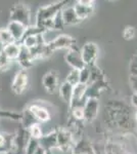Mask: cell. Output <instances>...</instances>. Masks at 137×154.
<instances>
[{"instance_id":"2","label":"cell","mask_w":137,"mask_h":154,"mask_svg":"<svg viewBox=\"0 0 137 154\" xmlns=\"http://www.w3.org/2000/svg\"><path fill=\"white\" fill-rule=\"evenodd\" d=\"M66 3L67 1H61L40 7L36 16V27H38L42 31L52 29L54 18L63 11Z\"/></svg>"},{"instance_id":"22","label":"cell","mask_w":137,"mask_h":154,"mask_svg":"<svg viewBox=\"0 0 137 154\" xmlns=\"http://www.w3.org/2000/svg\"><path fill=\"white\" fill-rule=\"evenodd\" d=\"M14 42L13 38L10 35V33L8 32V30L6 28H1L0 29V44L2 45V48L8 45V44Z\"/></svg>"},{"instance_id":"11","label":"cell","mask_w":137,"mask_h":154,"mask_svg":"<svg viewBox=\"0 0 137 154\" xmlns=\"http://www.w3.org/2000/svg\"><path fill=\"white\" fill-rule=\"evenodd\" d=\"M27 28L28 27H26L22 23L14 21H9V23L6 27V29L8 30V32L13 38L14 42H17V43H21L22 40H23L25 34H26Z\"/></svg>"},{"instance_id":"26","label":"cell","mask_w":137,"mask_h":154,"mask_svg":"<svg viewBox=\"0 0 137 154\" xmlns=\"http://www.w3.org/2000/svg\"><path fill=\"white\" fill-rule=\"evenodd\" d=\"M72 115L73 118L77 121L84 120V112H83V107L82 106H76L72 107Z\"/></svg>"},{"instance_id":"15","label":"cell","mask_w":137,"mask_h":154,"mask_svg":"<svg viewBox=\"0 0 137 154\" xmlns=\"http://www.w3.org/2000/svg\"><path fill=\"white\" fill-rule=\"evenodd\" d=\"M73 154H96L93 146L86 139H80L77 141L72 150Z\"/></svg>"},{"instance_id":"34","label":"cell","mask_w":137,"mask_h":154,"mask_svg":"<svg viewBox=\"0 0 137 154\" xmlns=\"http://www.w3.org/2000/svg\"><path fill=\"white\" fill-rule=\"evenodd\" d=\"M135 120L137 121V110H136V112H135Z\"/></svg>"},{"instance_id":"17","label":"cell","mask_w":137,"mask_h":154,"mask_svg":"<svg viewBox=\"0 0 137 154\" xmlns=\"http://www.w3.org/2000/svg\"><path fill=\"white\" fill-rule=\"evenodd\" d=\"M21 49H22L21 43L12 42V43L8 44V45L2 48L1 51H3L4 54H5L10 61H14V60H17V58H19V54H21Z\"/></svg>"},{"instance_id":"5","label":"cell","mask_w":137,"mask_h":154,"mask_svg":"<svg viewBox=\"0 0 137 154\" xmlns=\"http://www.w3.org/2000/svg\"><path fill=\"white\" fill-rule=\"evenodd\" d=\"M80 51L85 66L95 65V62L98 59L99 49L94 42H87L83 45Z\"/></svg>"},{"instance_id":"25","label":"cell","mask_w":137,"mask_h":154,"mask_svg":"<svg viewBox=\"0 0 137 154\" xmlns=\"http://www.w3.org/2000/svg\"><path fill=\"white\" fill-rule=\"evenodd\" d=\"M39 140H35V139L30 138L28 144L25 149V154H34L36 150L39 148Z\"/></svg>"},{"instance_id":"14","label":"cell","mask_w":137,"mask_h":154,"mask_svg":"<svg viewBox=\"0 0 137 154\" xmlns=\"http://www.w3.org/2000/svg\"><path fill=\"white\" fill-rule=\"evenodd\" d=\"M39 145L42 147L46 152H49L51 149L57 148V138H56V131H51L39 140Z\"/></svg>"},{"instance_id":"33","label":"cell","mask_w":137,"mask_h":154,"mask_svg":"<svg viewBox=\"0 0 137 154\" xmlns=\"http://www.w3.org/2000/svg\"><path fill=\"white\" fill-rule=\"evenodd\" d=\"M0 154H14L12 151H0Z\"/></svg>"},{"instance_id":"1","label":"cell","mask_w":137,"mask_h":154,"mask_svg":"<svg viewBox=\"0 0 137 154\" xmlns=\"http://www.w3.org/2000/svg\"><path fill=\"white\" fill-rule=\"evenodd\" d=\"M109 123L117 128H129L132 125V114L125 104L122 102L114 101L108 108Z\"/></svg>"},{"instance_id":"12","label":"cell","mask_w":137,"mask_h":154,"mask_svg":"<svg viewBox=\"0 0 137 154\" xmlns=\"http://www.w3.org/2000/svg\"><path fill=\"white\" fill-rule=\"evenodd\" d=\"M29 111L32 113V115L34 116V118L36 119V121L38 123H42V122H47V121L50 119V113L48 112L46 108L42 107L40 105H37V104H34V105L29 107Z\"/></svg>"},{"instance_id":"16","label":"cell","mask_w":137,"mask_h":154,"mask_svg":"<svg viewBox=\"0 0 137 154\" xmlns=\"http://www.w3.org/2000/svg\"><path fill=\"white\" fill-rule=\"evenodd\" d=\"M61 19L64 25H76L81 22V20L75 12L74 7H64L61 11Z\"/></svg>"},{"instance_id":"32","label":"cell","mask_w":137,"mask_h":154,"mask_svg":"<svg viewBox=\"0 0 137 154\" xmlns=\"http://www.w3.org/2000/svg\"><path fill=\"white\" fill-rule=\"evenodd\" d=\"M34 154H47V152H46L45 150H44L43 148H42V147H40V146H39V148L37 149V150H36V152H35Z\"/></svg>"},{"instance_id":"3","label":"cell","mask_w":137,"mask_h":154,"mask_svg":"<svg viewBox=\"0 0 137 154\" xmlns=\"http://www.w3.org/2000/svg\"><path fill=\"white\" fill-rule=\"evenodd\" d=\"M9 19H10V21L22 23L26 27L31 26V14H30L29 7L26 4H14L10 8Z\"/></svg>"},{"instance_id":"23","label":"cell","mask_w":137,"mask_h":154,"mask_svg":"<svg viewBox=\"0 0 137 154\" xmlns=\"http://www.w3.org/2000/svg\"><path fill=\"white\" fill-rule=\"evenodd\" d=\"M79 71L80 70H76V69H72L70 71V73L67 76L66 81L69 82L70 84H72L73 86L77 85V84L80 83V77H79Z\"/></svg>"},{"instance_id":"10","label":"cell","mask_w":137,"mask_h":154,"mask_svg":"<svg viewBox=\"0 0 137 154\" xmlns=\"http://www.w3.org/2000/svg\"><path fill=\"white\" fill-rule=\"evenodd\" d=\"M86 91H87L86 84L79 83L74 86L73 95H72V101H71V107L84 106V104H85V102L87 100Z\"/></svg>"},{"instance_id":"21","label":"cell","mask_w":137,"mask_h":154,"mask_svg":"<svg viewBox=\"0 0 137 154\" xmlns=\"http://www.w3.org/2000/svg\"><path fill=\"white\" fill-rule=\"evenodd\" d=\"M27 131L29 133L30 138L35 139V140H40L42 137H43V133H42L40 123H34Z\"/></svg>"},{"instance_id":"18","label":"cell","mask_w":137,"mask_h":154,"mask_svg":"<svg viewBox=\"0 0 137 154\" xmlns=\"http://www.w3.org/2000/svg\"><path fill=\"white\" fill-rule=\"evenodd\" d=\"M17 62H19V65L23 67V69L27 70L30 67L33 66L34 59H33V57H32L31 53H30V51L25 48L24 46H22L21 54H19V58H17Z\"/></svg>"},{"instance_id":"24","label":"cell","mask_w":137,"mask_h":154,"mask_svg":"<svg viewBox=\"0 0 137 154\" xmlns=\"http://www.w3.org/2000/svg\"><path fill=\"white\" fill-rule=\"evenodd\" d=\"M90 68L88 66H85L83 69L79 71V77H80V83L81 84H88L90 81Z\"/></svg>"},{"instance_id":"29","label":"cell","mask_w":137,"mask_h":154,"mask_svg":"<svg viewBox=\"0 0 137 154\" xmlns=\"http://www.w3.org/2000/svg\"><path fill=\"white\" fill-rule=\"evenodd\" d=\"M129 70H130V75H137V54L131 58Z\"/></svg>"},{"instance_id":"35","label":"cell","mask_w":137,"mask_h":154,"mask_svg":"<svg viewBox=\"0 0 137 154\" xmlns=\"http://www.w3.org/2000/svg\"><path fill=\"white\" fill-rule=\"evenodd\" d=\"M47 154H49V153H48V152H47Z\"/></svg>"},{"instance_id":"13","label":"cell","mask_w":137,"mask_h":154,"mask_svg":"<svg viewBox=\"0 0 137 154\" xmlns=\"http://www.w3.org/2000/svg\"><path fill=\"white\" fill-rule=\"evenodd\" d=\"M42 84L49 93H53L58 88V75L54 71L47 72L42 79Z\"/></svg>"},{"instance_id":"31","label":"cell","mask_w":137,"mask_h":154,"mask_svg":"<svg viewBox=\"0 0 137 154\" xmlns=\"http://www.w3.org/2000/svg\"><path fill=\"white\" fill-rule=\"evenodd\" d=\"M131 105L137 110V94H133L131 96Z\"/></svg>"},{"instance_id":"30","label":"cell","mask_w":137,"mask_h":154,"mask_svg":"<svg viewBox=\"0 0 137 154\" xmlns=\"http://www.w3.org/2000/svg\"><path fill=\"white\" fill-rule=\"evenodd\" d=\"M130 85L133 94H137V75H130Z\"/></svg>"},{"instance_id":"28","label":"cell","mask_w":137,"mask_h":154,"mask_svg":"<svg viewBox=\"0 0 137 154\" xmlns=\"http://www.w3.org/2000/svg\"><path fill=\"white\" fill-rule=\"evenodd\" d=\"M134 36H135V28L133 27H126L123 31V37L126 39V40H130V39H133Z\"/></svg>"},{"instance_id":"4","label":"cell","mask_w":137,"mask_h":154,"mask_svg":"<svg viewBox=\"0 0 137 154\" xmlns=\"http://www.w3.org/2000/svg\"><path fill=\"white\" fill-rule=\"evenodd\" d=\"M56 138H57V148L64 152L72 151L74 148V145L76 143L74 139L73 134L71 131L67 128H59L56 131Z\"/></svg>"},{"instance_id":"27","label":"cell","mask_w":137,"mask_h":154,"mask_svg":"<svg viewBox=\"0 0 137 154\" xmlns=\"http://www.w3.org/2000/svg\"><path fill=\"white\" fill-rule=\"evenodd\" d=\"M11 62L7 57L4 54V53L2 51H0V70L4 71V70H7V68H9L10 66Z\"/></svg>"},{"instance_id":"8","label":"cell","mask_w":137,"mask_h":154,"mask_svg":"<svg viewBox=\"0 0 137 154\" xmlns=\"http://www.w3.org/2000/svg\"><path fill=\"white\" fill-rule=\"evenodd\" d=\"M99 111L98 99H87L83 106L84 120L87 122H91L96 118Z\"/></svg>"},{"instance_id":"9","label":"cell","mask_w":137,"mask_h":154,"mask_svg":"<svg viewBox=\"0 0 137 154\" xmlns=\"http://www.w3.org/2000/svg\"><path fill=\"white\" fill-rule=\"evenodd\" d=\"M66 62L72 67V69H76V70H81L85 67V64L83 62L81 56V51L75 46V48L69 49L68 53L66 54Z\"/></svg>"},{"instance_id":"6","label":"cell","mask_w":137,"mask_h":154,"mask_svg":"<svg viewBox=\"0 0 137 154\" xmlns=\"http://www.w3.org/2000/svg\"><path fill=\"white\" fill-rule=\"evenodd\" d=\"M49 49L53 53L56 49H71L76 46V40L74 37L67 35V34H61V35L55 37L53 40L47 43Z\"/></svg>"},{"instance_id":"20","label":"cell","mask_w":137,"mask_h":154,"mask_svg":"<svg viewBox=\"0 0 137 154\" xmlns=\"http://www.w3.org/2000/svg\"><path fill=\"white\" fill-rule=\"evenodd\" d=\"M73 88H74V86L72 85V84H70L69 82H67V81L61 83V86L58 88L59 95H61V99H63L66 103L71 104L72 95H73Z\"/></svg>"},{"instance_id":"7","label":"cell","mask_w":137,"mask_h":154,"mask_svg":"<svg viewBox=\"0 0 137 154\" xmlns=\"http://www.w3.org/2000/svg\"><path fill=\"white\" fill-rule=\"evenodd\" d=\"M28 83H29V77H28V73H27V70L22 69L21 71H19L16 74L13 80H12L11 83L12 91L14 94H16V95H21L28 88Z\"/></svg>"},{"instance_id":"19","label":"cell","mask_w":137,"mask_h":154,"mask_svg":"<svg viewBox=\"0 0 137 154\" xmlns=\"http://www.w3.org/2000/svg\"><path fill=\"white\" fill-rule=\"evenodd\" d=\"M73 7L75 9V12H76L77 16H78V18L82 21V20L87 19L92 14L94 6L84 5V4H82L80 1H77L76 4H75Z\"/></svg>"}]
</instances>
